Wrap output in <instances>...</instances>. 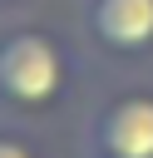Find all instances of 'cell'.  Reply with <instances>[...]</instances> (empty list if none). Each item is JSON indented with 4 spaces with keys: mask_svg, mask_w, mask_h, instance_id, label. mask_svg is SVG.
Segmentation results:
<instances>
[{
    "mask_svg": "<svg viewBox=\"0 0 153 158\" xmlns=\"http://www.w3.org/2000/svg\"><path fill=\"white\" fill-rule=\"evenodd\" d=\"M74 49L64 35L44 25H10L0 30V104L15 114L54 109L74 84Z\"/></svg>",
    "mask_w": 153,
    "mask_h": 158,
    "instance_id": "obj_1",
    "label": "cell"
},
{
    "mask_svg": "<svg viewBox=\"0 0 153 158\" xmlns=\"http://www.w3.org/2000/svg\"><path fill=\"white\" fill-rule=\"evenodd\" d=\"M84 158H153V89H118L84 118Z\"/></svg>",
    "mask_w": 153,
    "mask_h": 158,
    "instance_id": "obj_2",
    "label": "cell"
},
{
    "mask_svg": "<svg viewBox=\"0 0 153 158\" xmlns=\"http://www.w3.org/2000/svg\"><path fill=\"white\" fill-rule=\"evenodd\" d=\"M84 30L109 54H153V0H84Z\"/></svg>",
    "mask_w": 153,
    "mask_h": 158,
    "instance_id": "obj_3",
    "label": "cell"
},
{
    "mask_svg": "<svg viewBox=\"0 0 153 158\" xmlns=\"http://www.w3.org/2000/svg\"><path fill=\"white\" fill-rule=\"evenodd\" d=\"M0 158H44L35 133H25L20 123H0Z\"/></svg>",
    "mask_w": 153,
    "mask_h": 158,
    "instance_id": "obj_4",
    "label": "cell"
}]
</instances>
